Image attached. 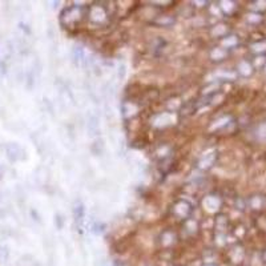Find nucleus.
<instances>
[{
	"instance_id": "nucleus-1",
	"label": "nucleus",
	"mask_w": 266,
	"mask_h": 266,
	"mask_svg": "<svg viewBox=\"0 0 266 266\" xmlns=\"http://www.w3.org/2000/svg\"><path fill=\"white\" fill-rule=\"evenodd\" d=\"M8 250L7 248H0V262L1 264H5V262L8 261Z\"/></svg>"
},
{
	"instance_id": "nucleus-3",
	"label": "nucleus",
	"mask_w": 266,
	"mask_h": 266,
	"mask_svg": "<svg viewBox=\"0 0 266 266\" xmlns=\"http://www.w3.org/2000/svg\"><path fill=\"white\" fill-rule=\"evenodd\" d=\"M205 266H216V265H205Z\"/></svg>"
},
{
	"instance_id": "nucleus-2",
	"label": "nucleus",
	"mask_w": 266,
	"mask_h": 266,
	"mask_svg": "<svg viewBox=\"0 0 266 266\" xmlns=\"http://www.w3.org/2000/svg\"><path fill=\"white\" fill-rule=\"evenodd\" d=\"M261 260H262V262L266 265V249L261 253Z\"/></svg>"
}]
</instances>
